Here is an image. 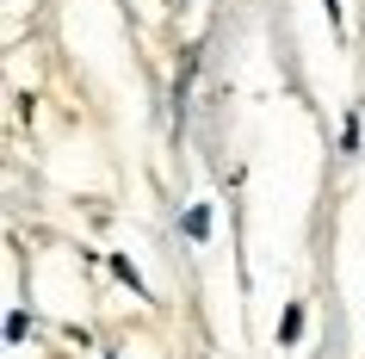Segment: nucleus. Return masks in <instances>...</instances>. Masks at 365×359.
<instances>
[{
    "label": "nucleus",
    "instance_id": "obj_1",
    "mask_svg": "<svg viewBox=\"0 0 365 359\" xmlns=\"http://www.w3.org/2000/svg\"><path fill=\"white\" fill-rule=\"evenodd\" d=\"M186 236H192V242H205V236H211V217H205V205L186 211Z\"/></svg>",
    "mask_w": 365,
    "mask_h": 359
}]
</instances>
